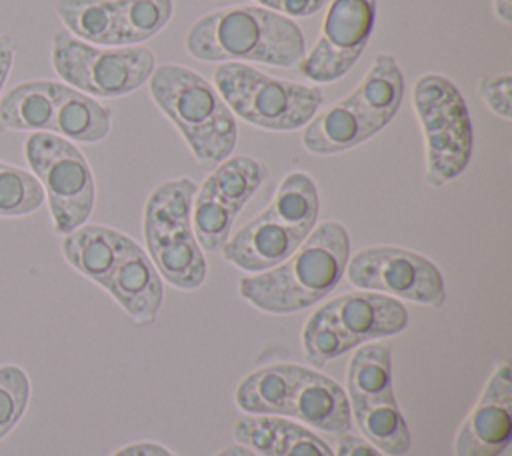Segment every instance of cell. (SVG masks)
<instances>
[{
	"instance_id": "cell-1",
	"label": "cell",
	"mask_w": 512,
	"mask_h": 456,
	"mask_svg": "<svg viewBox=\"0 0 512 456\" xmlns=\"http://www.w3.org/2000/svg\"><path fill=\"white\" fill-rule=\"evenodd\" d=\"M350 260L348 230L326 220L278 266L240 278L238 292L254 308L294 314L318 304L342 280Z\"/></svg>"
},
{
	"instance_id": "cell-2",
	"label": "cell",
	"mask_w": 512,
	"mask_h": 456,
	"mask_svg": "<svg viewBox=\"0 0 512 456\" xmlns=\"http://www.w3.org/2000/svg\"><path fill=\"white\" fill-rule=\"evenodd\" d=\"M186 52L202 62L298 66L306 54L300 26L262 6H226L200 16L186 34Z\"/></svg>"
},
{
	"instance_id": "cell-3",
	"label": "cell",
	"mask_w": 512,
	"mask_h": 456,
	"mask_svg": "<svg viewBox=\"0 0 512 456\" xmlns=\"http://www.w3.org/2000/svg\"><path fill=\"white\" fill-rule=\"evenodd\" d=\"M148 88L200 166L212 168L234 152L236 116L202 74L182 64H160L148 78Z\"/></svg>"
},
{
	"instance_id": "cell-4",
	"label": "cell",
	"mask_w": 512,
	"mask_h": 456,
	"mask_svg": "<svg viewBox=\"0 0 512 456\" xmlns=\"http://www.w3.org/2000/svg\"><path fill=\"white\" fill-rule=\"evenodd\" d=\"M404 74L388 52L374 56L362 82L340 102L328 106L304 126L302 146L316 156L340 154L384 130L404 98Z\"/></svg>"
},
{
	"instance_id": "cell-5",
	"label": "cell",
	"mask_w": 512,
	"mask_h": 456,
	"mask_svg": "<svg viewBox=\"0 0 512 456\" xmlns=\"http://www.w3.org/2000/svg\"><path fill=\"white\" fill-rule=\"evenodd\" d=\"M196 184L174 178L158 184L144 206V240L162 280L180 290L204 284L208 264L192 230Z\"/></svg>"
},
{
	"instance_id": "cell-6",
	"label": "cell",
	"mask_w": 512,
	"mask_h": 456,
	"mask_svg": "<svg viewBox=\"0 0 512 456\" xmlns=\"http://www.w3.org/2000/svg\"><path fill=\"white\" fill-rule=\"evenodd\" d=\"M214 88L234 116L270 132L304 128L324 102L322 88L280 80L244 62L218 64Z\"/></svg>"
},
{
	"instance_id": "cell-7",
	"label": "cell",
	"mask_w": 512,
	"mask_h": 456,
	"mask_svg": "<svg viewBox=\"0 0 512 456\" xmlns=\"http://www.w3.org/2000/svg\"><path fill=\"white\" fill-rule=\"evenodd\" d=\"M412 108L424 134L428 186L456 180L472 156V120L456 84L442 74L426 72L412 88Z\"/></svg>"
},
{
	"instance_id": "cell-8",
	"label": "cell",
	"mask_w": 512,
	"mask_h": 456,
	"mask_svg": "<svg viewBox=\"0 0 512 456\" xmlns=\"http://www.w3.org/2000/svg\"><path fill=\"white\" fill-rule=\"evenodd\" d=\"M50 62L64 84L92 96H126L152 76L156 56L146 46H94L68 30L52 34Z\"/></svg>"
},
{
	"instance_id": "cell-9",
	"label": "cell",
	"mask_w": 512,
	"mask_h": 456,
	"mask_svg": "<svg viewBox=\"0 0 512 456\" xmlns=\"http://www.w3.org/2000/svg\"><path fill=\"white\" fill-rule=\"evenodd\" d=\"M24 158L44 190L54 230L64 236L86 224L96 204V182L80 148L52 132H30Z\"/></svg>"
},
{
	"instance_id": "cell-10",
	"label": "cell",
	"mask_w": 512,
	"mask_h": 456,
	"mask_svg": "<svg viewBox=\"0 0 512 456\" xmlns=\"http://www.w3.org/2000/svg\"><path fill=\"white\" fill-rule=\"evenodd\" d=\"M352 286L396 300L440 308L446 284L440 268L426 256L398 246H368L350 254L346 272Z\"/></svg>"
},
{
	"instance_id": "cell-11",
	"label": "cell",
	"mask_w": 512,
	"mask_h": 456,
	"mask_svg": "<svg viewBox=\"0 0 512 456\" xmlns=\"http://www.w3.org/2000/svg\"><path fill=\"white\" fill-rule=\"evenodd\" d=\"M326 4L322 32L298 64V70L318 84L340 80L358 62L376 20V0H328Z\"/></svg>"
},
{
	"instance_id": "cell-12",
	"label": "cell",
	"mask_w": 512,
	"mask_h": 456,
	"mask_svg": "<svg viewBox=\"0 0 512 456\" xmlns=\"http://www.w3.org/2000/svg\"><path fill=\"white\" fill-rule=\"evenodd\" d=\"M512 438V372L500 362L454 438L456 456H500Z\"/></svg>"
},
{
	"instance_id": "cell-13",
	"label": "cell",
	"mask_w": 512,
	"mask_h": 456,
	"mask_svg": "<svg viewBox=\"0 0 512 456\" xmlns=\"http://www.w3.org/2000/svg\"><path fill=\"white\" fill-rule=\"evenodd\" d=\"M308 230L288 222L270 204L220 248L224 260L232 266L258 274L284 262L306 238Z\"/></svg>"
},
{
	"instance_id": "cell-14",
	"label": "cell",
	"mask_w": 512,
	"mask_h": 456,
	"mask_svg": "<svg viewBox=\"0 0 512 456\" xmlns=\"http://www.w3.org/2000/svg\"><path fill=\"white\" fill-rule=\"evenodd\" d=\"M314 316L332 324L354 346L400 334L408 324V310L400 300L370 290L340 294L322 304Z\"/></svg>"
},
{
	"instance_id": "cell-15",
	"label": "cell",
	"mask_w": 512,
	"mask_h": 456,
	"mask_svg": "<svg viewBox=\"0 0 512 456\" xmlns=\"http://www.w3.org/2000/svg\"><path fill=\"white\" fill-rule=\"evenodd\" d=\"M104 290L142 328L156 322L164 302L162 276L150 256L130 236L124 240Z\"/></svg>"
},
{
	"instance_id": "cell-16",
	"label": "cell",
	"mask_w": 512,
	"mask_h": 456,
	"mask_svg": "<svg viewBox=\"0 0 512 456\" xmlns=\"http://www.w3.org/2000/svg\"><path fill=\"white\" fill-rule=\"evenodd\" d=\"M234 438L260 456H334L318 434L282 416H244Z\"/></svg>"
},
{
	"instance_id": "cell-17",
	"label": "cell",
	"mask_w": 512,
	"mask_h": 456,
	"mask_svg": "<svg viewBox=\"0 0 512 456\" xmlns=\"http://www.w3.org/2000/svg\"><path fill=\"white\" fill-rule=\"evenodd\" d=\"M288 416L330 434H348L352 410L346 390L318 370L304 368L294 390Z\"/></svg>"
},
{
	"instance_id": "cell-18",
	"label": "cell",
	"mask_w": 512,
	"mask_h": 456,
	"mask_svg": "<svg viewBox=\"0 0 512 456\" xmlns=\"http://www.w3.org/2000/svg\"><path fill=\"white\" fill-rule=\"evenodd\" d=\"M112 128V110L64 82L54 84V122L52 134L70 142H102Z\"/></svg>"
},
{
	"instance_id": "cell-19",
	"label": "cell",
	"mask_w": 512,
	"mask_h": 456,
	"mask_svg": "<svg viewBox=\"0 0 512 456\" xmlns=\"http://www.w3.org/2000/svg\"><path fill=\"white\" fill-rule=\"evenodd\" d=\"M124 240L126 234L120 230L100 224H82L62 236L60 250L76 272L104 288L120 256Z\"/></svg>"
},
{
	"instance_id": "cell-20",
	"label": "cell",
	"mask_w": 512,
	"mask_h": 456,
	"mask_svg": "<svg viewBox=\"0 0 512 456\" xmlns=\"http://www.w3.org/2000/svg\"><path fill=\"white\" fill-rule=\"evenodd\" d=\"M304 366L268 364L250 372L236 388L234 402L252 416H288Z\"/></svg>"
},
{
	"instance_id": "cell-21",
	"label": "cell",
	"mask_w": 512,
	"mask_h": 456,
	"mask_svg": "<svg viewBox=\"0 0 512 456\" xmlns=\"http://www.w3.org/2000/svg\"><path fill=\"white\" fill-rule=\"evenodd\" d=\"M54 80H24L0 96V134L52 132Z\"/></svg>"
},
{
	"instance_id": "cell-22",
	"label": "cell",
	"mask_w": 512,
	"mask_h": 456,
	"mask_svg": "<svg viewBox=\"0 0 512 456\" xmlns=\"http://www.w3.org/2000/svg\"><path fill=\"white\" fill-rule=\"evenodd\" d=\"M354 422L358 424L364 440L386 456H402L412 446L410 428L402 416L396 398L350 402Z\"/></svg>"
},
{
	"instance_id": "cell-23",
	"label": "cell",
	"mask_w": 512,
	"mask_h": 456,
	"mask_svg": "<svg viewBox=\"0 0 512 456\" xmlns=\"http://www.w3.org/2000/svg\"><path fill=\"white\" fill-rule=\"evenodd\" d=\"M346 394L350 402L388 400L392 386V348L388 344H360L348 362Z\"/></svg>"
},
{
	"instance_id": "cell-24",
	"label": "cell",
	"mask_w": 512,
	"mask_h": 456,
	"mask_svg": "<svg viewBox=\"0 0 512 456\" xmlns=\"http://www.w3.org/2000/svg\"><path fill=\"white\" fill-rule=\"evenodd\" d=\"M54 12L72 36L94 46H118L114 0H56Z\"/></svg>"
},
{
	"instance_id": "cell-25",
	"label": "cell",
	"mask_w": 512,
	"mask_h": 456,
	"mask_svg": "<svg viewBox=\"0 0 512 456\" xmlns=\"http://www.w3.org/2000/svg\"><path fill=\"white\" fill-rule=\"evenodd\" d=\"M266 166L250 156H228L202 182L234 210L242 212L266 180Z\"/></svg>"
},
{
	"instance_id": "cell-26",
	"label": "cell",
	"mask_w": 512,
	"mask_h": 456,
	"mask_svg": "<svg viewBox=\"0 0 512 456\" xmlns=\"http://www.w3.org/2000/svg\"><path fill=\"white\" fill-rule=\"evenodd\" d=\"M118 46H140L164 30L174 12L172 0H114Z\"/></svg>"
},
{
	"instance_id": "cell-27",
	"label": "cell",
	"mask_w": 512,
	"mask_h": 456,
	"mask_svg": "<svg viewBox=\"0 0 512 456\" xmlns=\"http://www.w3.org/2000/svg\"><path fill=\"white\" fill-rule=\"evenodd\" d=\"M240 212L216 196L208 186L196 188L192 200V230L202 250H220L230 238L232 226Z\"/></svg>"
},
{
	"instance_id": "cell-28",
	"label": "cell",
	"mask_w": 512,
	"mask_h": 456,
	"mask_svg": "<svg viewBox=\"0 0 512 456\" xmlns=\"http://www.w3.org/2000/svg\"><path fill=\"white\" fill-rule=\"evenodd\" d=\"M44 204V190L34 174L0 160V218H20Z\"/></svg>"
},
{
	"instance_id": "cell-29",
	"label": "cell",
	"mask_w": 512,
	"mask_h": 456,
	"mask_svg": "<svg viewBox=\"0 0 512 456\" xmlns=\"http://www.w3.org/2000/svg\"><path fill=\"white\" fill-rule=\"evenodd\" d=\"M30 402V378L16 364L0 366V440H4L24 416Z\"/></svg>"
},
{
	"instance_id": "cell-30",
	"label": "cell",
	"mask_w": 512,
	"mask_h": 456,
	"mask_svg": "<svg viewBox=\"0 0 512 456\" xmlns=\"http://www.w3.org/2000/svg\"><path fill=\"white\" fill-rule=\"evenodd\" d=\"M302 348H304L306 358L314 366H324V364L336 360L338 356L350 352L356 346L352 344L350 338H346L332 324H328L312 314L302 330Z\"/></svg>"
},
{
	"instance_id": "cell-31",
	"label": "cell",
	"mask_w": 512,
	"mask_h": 456,
	"mask_svg": "<svg viewBox=\"0 0 512 456\" xmlns=\"http://www.w3.org/2000/svg\"><path fill=\"white\" fill-rule=\"evenodd\" d=\"M478 94L486 108L502 120L512 118V74H492L484 76L478 84Z\"/></svg>"
},
{
	"instance_id": "cell-32",
	"label": "cell",
	"mask_w": 512,
	"mask_h": 456,
	"mask_svg": "<svg viewBox=\"0 0 512 456\" xmlns=\"http://www.w3.org/2000/svg\"><path fill=\"white\" fill-rule=\"evenodd\" d=\"M258 6L278 12L288 18H304L314 16L328 0H254Z\"/></svg>"
},
{
	"instance_id": "cell-33",
	"label": "cell",
	"mask_w": 512,
	"mask_h": 456,
	"mask_svg": "<svg viewBox=\"0 0 512 456\" xmlns=\"http://www.w3.org/2000/svg\"><path fill=\"white\" fill-rule=\"evenodd\" d=\"M334 456H386V454H382L378 448H374L368 440L360 436L342 434Z\"/></svg>"
},
{
	"instance_id": "cell-34",
	"label": "cell",
	"mask_w": 512,
	"mask_h": 456,
	"mask_svg": "<svg viewBox=\"0 0 512 456\" xmlns=\"http://www.w3.org/2000/svg\"><path fill=\"white\" fill-rule=\"evenodd\" d=\"M16 60V40L10 34H0V96L8 82Z\"/></svg>"
},
{
	"instance_id": "cell-35",
	"label": "cell",
	"mask_w": 512,
	"mask_h": 456,
	"mask_svg": "<svg viewBox=\"0 0 512 456\" xmlns=\"http://www.w3.org/2000/svg\"><path fill=\"white\" fill-rule=\"evenodd\" d=\"M112 456H176L172 450H168L166 446L162 444H156V442H134V444H128L120 450H116Z\"/></svg>"
},
{
	"instance_id": "cell-36",
	"label": "cell",
	"mask_w": 512,
	"mask_h": 456,
	"mask_svg": "<svg viewBox=\"0 0 512 456\" xmlns=\"http://www.w3.org/2000/svg\"><path fill=\"white\" fill-rule=\"evenodd\" d=\"M492 8H494V16L500 22L504 24L512 22V0H492Z\"/></svg>"
},
{
	"instance_id": "cell-37",
	"label": "cell",
	"mask_w": 512,
	"mask_h": 456,
	"mask_svg": "<svg viewBox=\"0 0 512 456\" xmlns=\"http://www.w3.org/2000/svg\"><path fill=\"white\" fill-rule=\"evenodd\" d=\"M216 456H256V454L244 444H232V446H226L224 450H220Z\"/></svg>"
}]
</instances>
